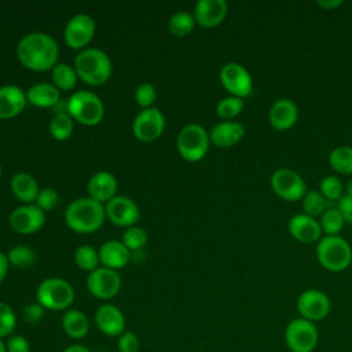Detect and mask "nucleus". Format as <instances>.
Instances as JSON below:
<instances>
[{
	"mask_svg": "<svg viewBox=\"0 0 352 352\" xmlns=\"http://www.w3.org/2000/svg\"><path fill=\"white\" fill-rule=\"evenodd\" d=\"M28 102L37 107H52L59 103V89L54 84L38 82L32 85L26 92Z\"/></svg>",
	"mask_w": 352,
	"mask_h": 352,
	"instance_id": "bb28decb",
	"label": "nucleus"
},
{
	"mask_svg": "<svg viewBox=\"0 0 352 352\" xmlns=\"http://www.w3.org/2000/svg\"><path fill=\"white\" fill-rule=\"evenodd\" d=\"M337 209L342 214L345 223L352 224V197L345 194L337 201Z\"/></svg>",
	"mask_w": 352,
	"mask_h": 352,
	"instance_id": "a18cd8bd",
	"label": "nucleus"
},
{
	"mask_svg": "<svg viewBox=\"0 0 352 352\" xmlns=\"http://www.w3.org/2000/svg\"><path fill=\"white\" fill-rule=\"evenodd\" d=\"M122 243L128 250H140L147 243V232L142 227L132 226L124 232Z\"/></svg>",
	"mask_w": 352,
	"mask_h": 352,
	"instance_id": "58836bf2",
	"label": "nucleus"
},
{
	"mask_svg": "<svg viewBox=\"0 0 352 352\" xmlns=\"http://www.w3.org/2000/svg\"><path fill=\"white\" fill-rule=\"evenodd\" d=\"M8 267H10V261L7 254L0 252V283L4 280L7 272H8Z\"/></svg>",
	"mask_w": 352,
	"mask_h": 352,
	"instance_id": "49530a36",
	"label": "nucleus"
},
{
	"mask_svg": "<svg viewBox=\"0 0 352 352\" xmlns=\"http://www.w3.org/2000/svg\"><path fill=\"white\" fill-rule=\"evenodd\" d=\"M302 208L305 214L311 217L322 216V213L327 209L326 208V199L323 195L316 190H308L302 198Z\"/></svg>",
	"mask_w": 352,
	"mask_h": 352,
	"instance_id": "72a5a7b5",
	"label": "nucleus"
},
{
	"mask_svg": "<svg viewBox=\"0 0 352 352\" xmlns=\"http://www.w3.org/2000/svg\"><path fill=\"white\" fill-rule=\"evenodd\" d=\"M316 4L324 10H333L338 6H341L342 0H319V1H316Z\"/></svg>",
	"mask_w": 352,
	"mask_h": 352,
	"instance_id": "de8ad7c7",
	"label": "nucleus"
},
{
	"mask_svg": "<svg viewBox=\"0 0 352 352\" xmlns=\"http://www.w3.org/2000/svg\"><path fill=\"white\" fill-rule=\"evenodd\" d=\"M36 298L45 309L66 311L74 301V289L66 279L47 278L37 286Z\"/></svg>",
	"mask_w": 352,
	"mask_h": 352,
	"instance_id": "423d86ee",
	"label": "nucleus"
},
{
	"mask_svg": "<svg viewBox=\"0 0 352 352\" xmlns=\"http://www.w3.org/2000/svg\"><path fill=\"white\" fill-rule=\"evenodd\" d=\"M330 166L342 175H352V147L338 146L329 155Z\"/></svg>",
	"mask_w": 352,
	"mask_h": 352,
	"instance_id": "cd10ccee",
	"label": "nucleus"
},
{
	"mask_svg": "<svg viewBox=\"0 0 352 352\" xmlns=\"http://www.w3.org/2000/svg\"><path fill=\"white\" fill-rule=\"evenodd\" d=\"M120 352H139L140 342L138 336L132 330H125L117 340Z\"/></svg>",
	"mask_w": 352,
	"mask_h": 352,
	"instance_id": "79ce46f5",
	"label": "nucleus"
},
{
	"mask_svg": "<svg viewBox=\"0 0 352 352\" xmlns=\"http://www.w3.org/2000/svg\"><path fill=\"white\" fill-rule=\"evenodd\" d=\"M194 15L187 11H177L175 12L168 21V29L173 36L184 37L190 34L195 26Z\"/></svg>",
	"mask_w": 352,
	"mask_h": 352,
	"instance_id": "c85d7f7f",
	"label": "nucleus"
},
{
	"mask_svg": "<svg viewBox=\"0 0 352 352\" xmlns=\"http://www.w3.org/2000/svg\"><path fill=\"white\" fill-rule=\"evenodd\" d=\"M104 212L106 217L118 227H132L140 216L135 201L124 195H116L111 198L106 204Z\"/></svg>",
	"mask_w": 352,
	"mask_h": 352,
	"instance_id": "2eb2a0df",
	"label": "nucleus"
},
{
	"mask_svg": "<svg viewBox=\"0 0 352 352\" xmlns=\"http://www.w3.org/2000/svg\"><path fill=\"white\" fill-rule=\"evenodd\" d=\"M26 94L16 85L0 87V120L18 116L26 106Z\"/></svg>",
	"mask_w": 352,
	"mask_h": 352,
	"instance_id": "4be33fe9",
	"label": "nucleus"
},
{
	"mask_svg": "<svg viewBox=\"0 0 352 352\" xmlns=\"http://www.w3.org/2000/svg\"><path fill=\"white\" fill-rule=\"evenodd\" d=\"M243 106H245L243 99L236 96H227L217 103L216 113L219 117L224 120H231L243 110Z\"/></svg>",
	"mask_w": 352,
	"mask_h": 352,
	"instance_id": "f704fd0d",
	"label": "nucleus"
},
{
	"mask_svg": "<svg viewBox=\"0 0 352 352\" xmlns=\"http://www.w3.org/2000/svg\"><path fill=\"white\" fill-rule=\"evenodd\" d=\"M165 129V117L157 107L143 109L132 122L133 136L144 143L158 139Z\"/></svg>",
	"mask_w": 352,
	"mask_h": 352,
	"instance_id": "9d476101",
	"label": "nucleus"
},
{
	"mask_svg": "<svg viewBox=\"0 0 352 352\" xmlns=\"http://www.w3.org/2000/svg\"><path fill=\"white\" fill-rule=\"evenodd\" d=\"M319 341L318 327L314 322L296 318L285 329V342L290 352H312Z\"/></svg>",
	"mask_w": 352,
	"mask_h": 352,
	"instance_id": "6e6552de",
	"label": "nucleus"
},
{
	"mask_svg": "<svg viewBox=\"0 0 352 352\" xmlns=\"http://www.w3.org/2000/svg\"><path fill=\"white\" fill-rule=\"evenodd\" d=\"M245 135L242 124L235 121H223L216 124L209 132L210 142L217 147H231L236 144Z\"/></svg>",
	"mask_w": 352,
	"mask_h": 352,
	"instance_id": "5701e85b",
	"label": "nucleus"
},
{
	"mask_svg": "<svg viewBox=\"0 0 352 352\" xmlns=\"http://www.w3.org/2000/svg\"><path fill=\"white\" fill-rule=\"evenodd\" d=\"M0 352H7V346H6V341L3 338H0Z\"/></svg>",
	"mask_w": 352,
	"mask_h": 352,
	"instance_id": "3c124183",
	"label": "nucleus"
},
{
	"mask_svg": "<svg viewBox=\"0 0 352 352\" xmlns=\"http://www.w3.org/2000/svg\"><path fill=\"white\" fill-rule=\"evenodd\" d=\"M117 186V179L113 173L107 170H99L89 177L87 187L89 198L100 204H107L111 198L116 197Z\"/></svg>",
	"mask_w": 352,
	"mask_h": 352,
	"instance_id": "412c9836",
	"label": "nucleus"
},
{
	"mask_svg": "<svg viewBox=\"0 0 352 352\" xmlns=\"http://www.w3.org/2000/svg\"><path fill=\"white\" fill-rule=\"evenodd\" d=\"M77 73L74 67L67 63H56L52 67V81L58 89L69 91L74 88L77 82Z\"/></svg>",
	"mask_w": 352,
	"mask_h": 352,
	"instance_id": "c756f323",
	"label": "nucleus"
},
{
	"mask_svg": "<svg viewBox=\"0 0 352 352\" xmlns=\"http://www.w3.org/2000/svg\"><path fill=\"white\" fill-rule=\"evenodd\" d=\"M271 188L272 191L285 201H298L302 199L307 190L304 179L294 170L280 168L275 170L271 176Z\"/></svg>",
	"mask_w": 352,
	"mask_h": 352,
	"instance_id": "1a4fd4ad",
	"label": "nucleus"
},
{
	"mask_svg": "<svg viewBox=\"0 0 352 352\" xmlns=\"http://www.w3.org/2000/svg\"><path fill=\"white\" fill-rule=\"evenodd\" d=\"M95 324L100 333L107 337H120L125 329V316L122 311L114 304L100 305L94 316Z\"/></svg>",
	"mask_w": 352,
	"mask_h": 352,
	"instance_id": "f3484780",
	"label": "nucleus"
},
{
	"mask_svg": "<svg viewBox=\"0 0 352 352\" xmlns=\"http://www.w3.org/2000/svg\"><path fill=\"white\" fill-rule=\"evenodd\" d=\"M74 70L77 77L85 84L98 87L104 84L111 76V60L99 48H85L76 55Z\"/></svg>",
	"mask_w": 352,
	"mask_h": 352,
	"instance_id": "7ed1b4c3",
	"label": "nucleus"
},
{
	"mask_svg": "<svg viewBox=\"0 0 352 352\" xmlns=\"http://www.w3.org/2000/svg\"><path fill=\"white\" fill-rule=\"evenodd\" d=\"M16 327V315L10 304L0 301V338H8Z\"/></svg>",
	"mask_w": 352,
	"mask_h": 352,
	"instance_id": "c9c22d12",
	"label": "nucleus"
},
{
	"mask_svg": "<svg viewBox=\"0 0 352 352\" xmlns=\"http://www.w3.org/2000/svg\"><path fill=\"white\" fill-rule=\"evenodd\" d=\"M270 124L276 131L290 129L298 118V107L290 99H278L268 113Z\"/></svg>",
	"mask_w": 352,
	"mask_h": 352,
	"instance_id": "aec40b11",
	"label": "nucleus"
},
{
	"mask_svg": "<svg viewBox=\"0 0 352 352\" xmlns=\"http://www.w3.org/2000/svg\"><path fill=\"white\" fill-rule=\"evenodd\" d=\"M10 226L18 234H33L38 231L45 221L44 212L37 205H22L10 214Z\"/></svg>",
	"mask_w": 352,
	"mask_h": 352,
	"instance_id": "dca6fc26",
	"label": "nucleus"
},
{
	"mask_svg": "<svg viewBox=\"0 0 352 352\" xmlns=\"http://www.w3.org/2000/svg\"><path fill=\"white\" fill-rule=\"evenodd\" d=\"M59 48L56 41L41 32H32L23 36L16 45L19 62L29 70L47 72L58 63Z\"/></svg>",
	"mask_w": 352,
	"mask_h": 352,
	"instance_id": "f257e3e1",
	"label": "nucleus"
},
{
	"mask_svg": "<svg viewBox=\"0 0 352 352\" xmlns=\"http://www.w3.org/2000/svg\"><path fill=\"white\" fill-rule=\"evenodd\" d=\"M346 194L352 197V177H351V179L348 180V183H346Z\"/></svg>",
	"mask_w": 352,
	"mask_h": 352,
	"instance_id": "8fccbe9b",
	"label": "nucleus"
},
{
	"mask_svg": "<svg viewBox=\"0 0 352 352\" xmlns=\"http://www.w3.org/2000/svg\"><path fill=\"white\" fill-rule=\"evenodd\" d=\"M62 352H91V351L82 344H72V345L66 346Z\"/></svg>",
	"mask_w": 352,
	"mask_h": 352,
	"instance_id": "09e8293b",
	"label": "nucleus"
},
{
	"mask_svg": "<svg viewBox=\"0 0 352 352\" xmlns=\"http://www.w3.org/2000/svg\"><path fill=\"white\" fill-rule=\"evenodd\" d=\"M220 81L231 96L246 98L253 91V80L250 73L236 62L226 63L220 70Z\"/></svg>",
	"mask_w": 352,
	"mask_h": 352,
	"instance_id": "ddd939ff",
	"label": "nucleus"
},
{
	"mask_svg": "<svg viewBox=\"0 0 352 352\" xmlns=\"http://www.w3.org/2000/svg\"><path fill=\"white\" fill-rule=\"evenodd\" d=\"M227 11L224 0H199L194 8V19L202 28H214L224 21Z\"/></svg>",
	"mask_w": 352,
	"mask_h": 352,
	"instance_id": "a211bd4d",
	"label": "nucleus"
},
{
	"mask_svg": "<svg viewBox=\"0 0 352 352\" xmlns=\"http://www.w3.org/2000/svg\"><path fill=\"white\" fill-rule=\"evenodd\" d=\"M44 314H45V308L41 304H38L37 301L30 302L23 307V319H25V322H28L30 324L40 323L44 318Z\"/></svg>",
	"mask_w": 352,
	"mask_h": 352,
	"instance_id": "37998d69",
	"label": "nucleus"
},
{
	"mask_svg": "<svg viewBox=\"0 0 352 352\" xmlns=\"http://www.w3.org/2000/svg\"><path fill=\"white\" fill-rule=\"evenodd\" d=\"M66 110L70 117L87 126L98 125L104 114V106L100 98L91 91H77L74 92L67 103Z\"/></svg>",
	"mask_w": 352,
	"mask_h": 352,
	"instance_id": "20e7f679",
	"label": "nucleus"
},
{
	"mask_svg": "<svg viewBox=\"0 0 352 352\" xmlns=\"http://www.w3.org/2000/svg\"><path fill=\"white\" fill-rule=\"evenodd\" d=\"M59 202V194L56 190L51 187H44L38 191V195L36 198V205L43 210V212H50L56 208Z\"/></svg>",
	"mask_w": 352,
	"mask_h": 352,
	"instance_id": "ea45409f",
	"label": "nucleus"
},
{
	"mask_svg": "<svg viewBox=\"0 0 352 352\" xmlns=\"http://www.w3.org/2000/svg\"><path fill=\"white\" fill-rule=\"evenodd\" d=\"M300 318H304L309 322H318L324 319L331 309L330 298L326 293L318 289L304 290L296 302Z\"/></svg>",
	"mask_w": 352,
	"mask_h": 352,
	"instance_id": "9b49d317",
	"label": "nucleus"
},
{
	"mask_svg": "<svg viewBox=\"0 0 352 352\" xmlns=\"http://www.w3.org/2000/svg\"><path fill=\"white\" fill-rule=\"evenodd\" d=\"M290 235L301 243L316 242L322 235V228L319 221L315 217H311L305 213L294 214L287 224Z\"/></svg>",
	"mask_w": 352,
	"mask_h": 352,
	"instance_id": "6ab92c4d",
	"label": "nucleus"
},
{
	"mask_svg": "<svg viewBox=\"0 0 352 352\" xmlns=\"http://www.w3.org/2000/svg\"><path fill=\"white\" fill-rule=\"evenodd\" d=\"M129 250L122 241H107L99 249V260L103 267L110 270L124 268L129 261Z\"/></svg>",
	"mask_w": 352,
	"mask_h": 352,
	"instance_id": "b1692460",
	"label": "nucleus"
},
{
	"mask_svg": "<svg viewBox=\"0 0 352 352\" xmlns=\"http://www.w3.org/2000/svg\"><path fill=\"white\" fill-rule=\"evenodd\" d=\"M88 292L99 300H110L116 297L121 289V278L117 271L98 267L87 276Z\"/></svg>",
	"mask_w": 352,
	"mask_h": 352,
	"instance_id": "f8f14e48",
	"label": "nucleus"
},
{
	"mask_svg": "<svg viewBox=\"0 0 352 352\" xmlns=\"http://www.w3.org/2000/svg\"><path fill=\"white\" fill-rule=\"evenodd\" d=\"M319 224L322 232H324L327 236H334L338 235V232L342 230L345 220L337 208H327L322 213Z\"/></svg>",
	"mask_w": 352,
	"mask_h": 352,
	"instance_id": "7c9ffc66",
	"label": "nucleus"
},
{
	"mask_svg": "<svg viewBox=\"0 0 352 352\" xmlns=\"http://www.w3.org/2000/svg\"><path fill=\"white\" fill-rule=\"evenodd\" d=\"M7 257H8L10 264H12L14 267H18V268H28L36 260V254H34L33 249H30L28 246H22V245L12 248L7 253Z\"/></svg>",
	"mask_w": 352,
	"mask_h": 352,
	"instance_id": "e433bc0d",
	"label": "nucleus"
},
{
	"mask_svg": "<svg viewBox=\"0 0 352 352\" xmlns=\"http://www.w3.org/2000/svg\"><path fill=\"white\" fill-rule=\"evenodd\" d=\"M74 261L77 267L82 271L92 272L94 270L98 268V264L100 263L99 260V252H96L92 246L89 245H82L80 246L76 253H74Z\"/></svg>",
	"mask_w": 352,
	"mask_h": 352,
	"instance_id": "473e14b6",
	"label": "nucleus"
},
{
	"mask_svg": "<svg viewBox=\"0 0 352 352\" xmlns=\"http://www.w3.org/2000/svg\"><path fill=\"white\" fill-rule=\"evenodd\" d=\"M0 176H1V165H0Z\"/></svg>",
	"mask_w": 352,
	"mask_h": 352,
	"instance_id": "603ef678",
	"label": "nucleus"
},
{
	"mask_svg": "<svg viewBox=\"0 0 352 352\" xmlns=\"http://www.w3.org/2000/svg\"><path fill=\"white\" fill-rule=\"evenodd\" d=\"M7 352H30V342L21 334H12L6 340Z\"/></svg>",
	"mask_w": 352,
	"mask_h": 352,
	"instance_id": "c03bdc74",
	"label": "nucleus"
},
{
	"mask_svg": "<svg viewBox=\"0 0 352 352\" xmlns=\"http://www.w3.org/2000/svg\"><path fill=\"white\" fill-rule=\"evenodd\" d=\"M73 118L67 111L58 113L50 122V133L56 140H66L73 132Z\"/></svg>",
	"mask_w": 352,
	"mask_h": 352,
	"instance_id": "2f4dec72",
	"label": "nucleus"
},
{
	"mask_svg": "<svg viewBox=\"0 0 352 352\" xmlns=\"http://www.w3.org/2000/svg\"><path fill=\"white\" fill-rule=\"evenodd\" d=\"M316 257L320 265L331 272H340L349 267L352 261V249L349 243L338 236H323L316 246Z\"/></svg>",
	"mask_w": 352,
	"mask_h": 352,
	"instance_id": "39448f33",
	"label": "nucleus"
},
{
	"mask_svg": "<svg viewBox=\"0 0 352 352\" xmlns=\"http://www.w3.org/2000/svg\"><path fill=\"white\" fill-rule=\"evenodd\" d=\"M60 324L65 334L72 340H82L89 331L88 316L76 308H69L65 311Z\"/></svg>",
	"mask_w": 352,
	"mask_h": 352,
	"instance_id": "393cba45",
	"label": "nucleus"
},
{
	"mask_svg": "<svg viewBox=\"0 0 352 352\" xmlns=\"http://www.w3.org/2000/svg\"><path fill=\"white\" fill-rule=\"evenodd\" d=\"M95 34V21L88 14H77L69 19L65 26L63 38L67 47L81 50L92 40Z\"/></svg>",
	"mask_w": 352,
	"mask_h": 352,
	"instance_id": "4468645a",
	"label": "nucleus"
},
{
	"mask_svg": "<svg viewBox=\"0 0 352 352\" xmlns=\"http://www.w3.org/2000/svg\"><path fill=\"white\" fill-rule=\"evenodd\" d=\"M157 98V91L155 87L150 82H143L140 84L136 91H135V102L143 107V109H148L151 107V104L154 103Z\"/></svg>",
	"mask_w": 352,
	"mask_h": 352,
	"instance_id": "a19ab883",
	"label": "nucleus"
},
{
	"mask_svg": "<svg viewBox=\"0 0 352 352\" xmlns=\"http://www.w3.org/2000/svg\"><path fill=\"white\" fill-rule=\"evenodd\" d=\"M103 204L92 198H77L70 202L65 210L67 227L78 234H91L99 230L104 221Z\"/></svg>",
	"mask_w": 352,
	"mask_h": 352,
	"instance_id": "f03ea898",
	"label": "nucleus"
},
{
	"mask_svg": "<svg viewBox=\"0 0 352 352\" xmlns=\"http://www.w3.org/2000/svg\"><path fill=\"white\" fill-rule=\"evenodd\" d=\"M342 182L336 176H326L319 184V192L327 201H338L342 197Z\"/></svg>",
	"mask_w": 352,
	"mask_h": 352,
	"instance_id": "4c0bfd02",
	"label": "nucleus"
},
{
	"mask_svg": "<svg viewBox=\"0 0 352 352\" xmlns=\"http://www.w3.org/2000/svg\"><path fill=\"white\" fill-rule=\"evenodd\" d=\"M11 191L12 194L22 202H25V205L36 202V198L38 195V184L36 182V179L26 173V172H19L15 173L11 179Z\"/></svg>",
	"mask_w": 352,
	"mask_h": 352,
	"instance_id": "a878e982",
	"label": "nucleus"
},
{
	"mask_svg": "<svg viewBox=\"0 0 352 352\" xmlns=\"http://www.w3.org/2000/svg\"><path fill=\"white\" fill-rule=\"evenodd\" d=\"M209 142V133L202 125L188 124L177 133L176 147L182 158L190 162H197L206 155Z\"/></svg>",
	"mask_w": 352,
	"mask_h": 352,
	"instance_id": "0eeeda50",
	"label": "nucleus"
}]
</instances>
